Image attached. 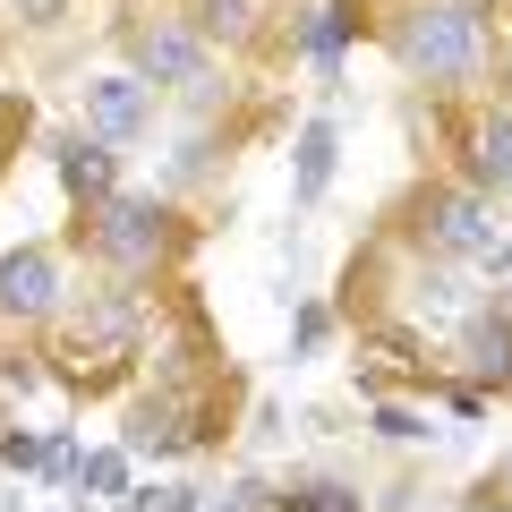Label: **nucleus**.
Wrapping results in <instances>:
<instances>
[{
  "label": "nucleus",
  "mask_w": 512,
  "mask_h": 512,
  "mask_svg": "<svg viewBox=\"0 0 512 512\" xmlns=\"http://www.w3.org/2000/svg\"><path fill=\"white\" fill-rule=\"evenodd\" d=\"M103 248L120 256V265H154L163 231H154V214H146V205H111V214H103Z\"/></svg>",
  "instance_id": "7ed1b4c3"
},
{
  "label": "nucleus",
  "mask_w": 512,
  "mask_h": 512,
  "mask_svg": "<svg viewBox=\"0 0 512 512\" xmlns=\"http://www.w3.org/2000/svg\"><path fill=\"white\" fill-rule=\"evenodd\" d=\"M325 180H333V128H308L299 137V197H325Z\"/></svg>",
  "instance_id": "0eeeda50"
},
{
  "label": "nucleus",
  "mask_w": 512,
  "mask_h": 512,
  "mask_svg": "<svg viewBox=\"0 0 512 512\" xmlns=\"http://www.w3.org/2000/svg\"><path fill=\"white\" fill-rule=\"evenodd\" d=\"M291 512H359V504H350V495H333V487H316L308 504H291Z\"/></svg>",
  "instance_id": "f8f14e48"
},
{
  "label": "nucleus",
  "mask_w": 512,
  "mask_h": 512,
  "mask_svg": "<svg viewBox=\"0 0 512 512\" xmlns=\"http://www.w3.org/2000/svg\"><path fill=\"white\" fill-rule=\"evenodd\" d=\"M86 487H103V495H120V461H111V453H103V461H86Z\"/></svg>",
  "instance_id": "9b49d317"
},
{
  "label": "nucleus",
  "mask_w": 512,
  "mask_h": 512,
  "mask_svg": "<svg viewBox=\"0 0 512 512\" xmlns=\"http://www.w3.org/2000/svg\"><path fill=\"white\" fill-rule=\"evenodd\" d=\"M52 291H60V274H52V256H9V265H0V308L9 316H43L52 308Z\"/></svg>",
  "instance_id": "f03ea898"
},
{
  "label": "nucleus",
  "mask_w": 512,
  "mask_h": 512,
  "mask_svg": "<svg viewBox=\"0 0 512 512\" xmlns=\"http://www.w3.org/2000/svg\"><path fill=\"white\" fill-rule=\"evenodd\" d=\"M478 367H487V376H504V367H512V333H504V325L478 333Z\"/></svg>",
  "instance_id": "9d476101"
},
{
  "label": "nucleus",
  "mask_w": 512,
  "mask_h": 512,
  "mask_svg": "<svg viewBox=\"0 0 512 512\" xmlns=\"http://www.w3.org/2000/svg\"><path fill=\"white\" fill-rule=\"evenodd\" d=\"M60 171H69V188H86V197H103V188H111V154L86 146V137H77V146H60Z\"/></svg>",
  "instance_id": "423d86ee"
},
{
  "label": "nucleus",
  "mask_w": 512,
  "mask_h": 512,
  "mask_svg": "<svg viewBox=\"0 0 512 512\" xmlns=\"http://www.w3.org/2000/svg\"><path fill=\"white\" fill-rule=\"evenodd\" d=\"M86 111L103 137H128V128L146 120V94H137V77H103V86H86Z\"/></svg>",
  "instance_id": "20e7f679"
},
{
  "label": "nucleus",
  "mask_w": 512,
  "mask_h": 512,
  "mask_svg": "<svg viewBox=\"0 0 512 512\" xmlns=\"http://www.w3.org/2000/svg\"><path fill=\"white\" fill-rule=\"evenodd\" d=\"M478 171H487V180H512V120H487V137H478Z\"/></svg>",
  "instance_id": "6e6552de"
},
{
  "label": "nucleus",
  "mask_w": 512,
  "mask_h": 512,
  "mask_svg": "<svg viewBox=\"0 0 512 512\" xmlns=\"http://www.w3.org/2000/svg\"><path fill=\"white\" fill-rule=\"evenodd\" d=\"M342 43H350V18H342V9H325V18L308 26V52H316V60H333Z\"/></svg>",
  "instance_id": "1a4fd4ad"
},
{
  "label": "nucleus",
  "mask_w": 512,
  "mask_h": 512,
  "mask_svg": "<svg viewBox=\"0 0 512 512\" xmlns=\"http://www.w3.org/2000/svg\"><path fill=\"white\" fill-rule=\"evenodd\" d=\"M410 60H419L427 77H470L478 69V9H461V0L419 9V26H410Z\"/></svg>",
  "instance_id": "f257e3e1"
},
{
  "label": "nucleus",
  "mask_w": 512,
  "mask_h": 512,
  "mask_svg": "<svg viewBox=\"0 0 512 512\" xmlns=\"http://www.w3.org/2000/svg\"><path fill=\"white\" fill-rule=\"evenodd\" d=\"M146 69L163 77V86H188V77H197V43H188L180 26H154L146 35Z\"/></svg>",
  "instance_id": "39448f33"
}]
</instances>
